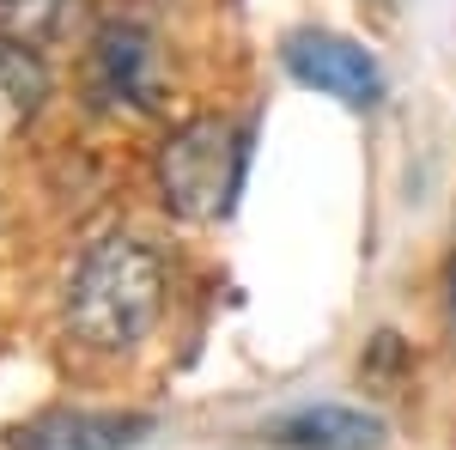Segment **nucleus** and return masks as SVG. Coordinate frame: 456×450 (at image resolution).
Listing matches in <instances>:
<instances>
[{"label": "nucleus", "instance_id": "obj_5", "mask_svg": "<svg viewBox=\"0 0 456 450\" xmlns=\"http://www.w3.org/2000/svg\"><path fill=\"white\" fill-rule=\"evenodd\" d=\"M92 92L104 104H134L146 110L152 92H159V73H152V43L134 25H110L98 43H92Z\"/></svg>", "mask_w": 456, "mask_h": 450}, {"label": "nucleus", "instance_id": "obj_2", "mask_svg": "<svg viewBox=\"0 0 456 450\" xmlns=\"http://www.w3.org/2000/svg\"><path fill=\"white\" fill-rule=\"evenodd\" d=\"M238 165H244L238 128L219 116H195L171 128V140L159 146V195L176 219H219L232 208Z\"/></svg>", "mask_w": 456, "mask_h": 450}, {"label": "nucleus", "instance_id": "obj_6", "mask_svg": "<svg viewBox=\"0 0 456 450\" xmlns=\"http://www.w3.org/2000/svg\"><path fill=\"white\" fill-rule=\"evenodd\" d=\"M268 438L281 450H378L384 445V420L322 402V408H298L292 420H281Z\"/></svg>", "mask_w": 456, "mask_h": 450}, {"label": "nucleus", "instance_id": "obj_1", "mask_svg": "<svg viewBox=\"0 0 456 450\" xmlns=\"http://www.w3.org/2000/svg\"><path fill=\"white\" fill-rule=\"evenodd\" d=\"M165 305V262L159 250L128 232L98 238L68 280V335L92 353H122L152 329Z\"/></svg>", "mask_w": 456, "mask_h": 450}, {"label": "nucleus", "instance_id": "obj_7", "mask_svg": "<svg viewBox=\"0 0 456 450\" xmlns=\"http://www.w3.org/2000/svg\"><path fill=\"white\" fill-rule=\"evenodd\" d=\"M43 98H49V73L37 61V49L6 37V43H0V146L31 128Z\"/></svg>", "mask_w": 456, "mask_h": 450}, {"label": "nucleus", "instance_id": "obj_8", "mask_svg": "<svg viewBox=\"0 0 456 450\" xmlns=\"http://www.w3.org/2000/svg\"><path fill=\"white\" fill-rule=\"evenodd\" d=\"M451 316H456V268H451Z\"/></svg>", "mask_w": 456, "mask_h": 450}, {"label": "nucleus", "instance_id": "obj_4", "mask_svg": "<svg viewBox=\"0 0 456 450\" xmlns=\"http://www.w3.org/2000/svg\"><path fill=\"white\" fill-rule=\"evenodd\" d=\"M152 420L146 414H98V408H55L12 432V450H128Z\"/></svg>", "mask_w": 456, "mask_h": 450}, {"label": "nucleus", "instance_id": "obj_3", "mask_svg": "<svg viewBox=\"0 0 456 450\" xmlns=\"http://www.w3.org/2000/svg\"><path fill=\"white\" fill-rule=\"evenodd\" d=\"M281 61L298 86H311V92H322V98H335V104H347V110H371L384 98V73L371 61V49L341 37V31H311V25L286 31Z\"/></svg>", "mask_w": 456, "mask_h": 450}]
</instances>
